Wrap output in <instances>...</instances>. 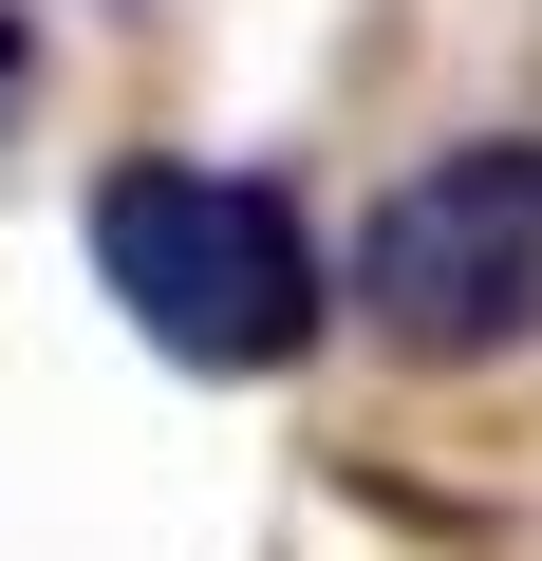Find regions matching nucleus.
Returning <instances> with one entry per match:
<instances>
[{"label":"nucleus","instance_id":"3","mask_svg":"<svg viewBox=\"0 0 542 561\" xmlns=\"http://www.w3.org/2000/svg\"><path fill=\"white\" fill-rule=\"evenodd\" d=\"M20 76H38V57H20V20H0V113H20Z\"/></svg>","mask_w":542,"mask_h":561},{"label":"nucleus","instance_id":"1","mask_svg":"<svg viewBox=\"0 0 542 561\" xmlns=\"http://www.w3.org/2000/svg\"><path fill=\"white\" fill-rule=\"evenodd\" d=\"M94 280L131 300V337L187 356V375H300L319 319H337L300 206L243 187V169H169V150L94 169Z\"/></svg>","mask_w":542,"mask_h":561},{"label":"nucleus","instance_id":"2","mask_svg":"<svg viewBox=\"0 0 542 561\" xmlns=\"http://www.w3.org/2000/svg\"><path fill=\"white\" fill-rule=\"evenodd\" d=\"M337 300H356L393 356H430V375L523 356V337H542V131H468V150L393 169Z\"/></svg>","mask_w":542,"mask_h":561}]
</instances>
